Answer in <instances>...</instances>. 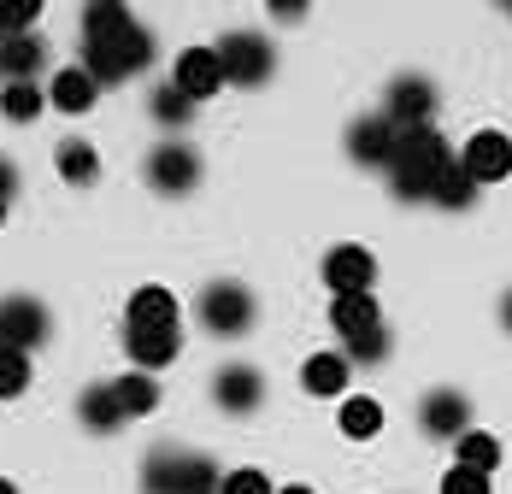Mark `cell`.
<instances>
[{
  "instance_id": "1f68e13d",
  "label": "cell",
  "mask_w": 512,
  "mask_h": 494,
  "mask_svg": "<svg viewBox=\"0 0 512 494\" xmlns=\"http://www.w3.org/2000/svg\"><path fill=\"white\" fill-rule=\"evenodd\" d=\"M12 195H18V165H12V159H0V206H6Z\"/></svg>"
},
{
  "instance_id": "ac0fdd59",
  "label": "cell",
  "mask_w": 512,
  "mask_h": 494,
  "mask_svg": "<svg viewBox=\"0 0 512 494\" xmlns=\"http://www.w3.org/2000/svg\"><path fill=\"white\" fill-rule=\"evenodd\" d=\"M348 377H354V359L348 353H336V347H324V353H312L307 365H301V389L318 400H336L348 389Z\"/></svg>"
},
{
  "instance_id": "6da1fadb",
  "label": "cell",
  "mask_w": 512,
  "mask_h": 494,
  "mask_svg": "<svg viewBox=\"0 0 512 494\" xmlns=\"http://www.w3.org/2000/svg\"><path fill=\"white\" fill-rule=\"evenodd\" d=\"M148 59H154V30H142L136 18H130V6H89L83 12V71L95 77V83H124V77H136V71H148Z\"/></svg>"
},
{
  "instance_id": "3957f363",
  "label": "cell",
  "mask_w": 512,
  "mask_h": 494,
  "mask_svg": "<svg viewBox=\"0 0 512 494\" xmlns=\"http://www.w3.org/2000/svg\"><path fill=\"white\" fill-rule=\"evenodd\" d=\"M448 165H454V153H448V142H442L436 130H407L395 165H389V183H395L401 200H430L436 177H442Z\"/></svg>"
},
{
  "instance_id": "4dcf8cb0",
  "label": "cell",
  "mask_w": 512,
  "mask_h": 494,
  "mask_svg": "<svg viewBox=\"0 0 512 494\" xmlns=\"http://www.w3.org/2000/svg\"><path fill=\"white\" fill-rule=\"evenodd\" d=\"M442 494H489V477H483V471H465V465H454V471L442 477Z\"/></svg>"
},
{
  "instance_id": "9a60e30c",
  "label": "cell",
  "mask_w": 512,
  "mask_h": 494,
  "mask_svg": "<svg viewBox=\"0 0 512 494\" xmlns=\"http://www.w3.org/2000/svg\"><path fill=\"white\" fill-rule=\"evenodd\" d=\"M418 424H424V436L460 442L465 430H471V406H465V395H454V389H430L424 406H418Z\"/></svg>"
},
{
  "instance_id": "484cf974",
  "label": "cell",
  "mask_w": 512,
  "mask_h": 494,
  "mask_svg": "<svg viewBox=\"0 0 512 494\" xmlns=\"http://www.w3.org/2000/svg\"><path fill=\"white\" fill-rule=\"evenodd\" d=\"M42 106H48V95H42L36 83H6V89H0V112H6L12 124H30Z\"/></svg>"
},
{
  "instance_id": "277c9868",
  "label": "cell",
  "mask_w": 512,
  "mask_h": 494,
  "mask_svg": "<svg viewBox=\"0 0 512 494\" xmlns=\"http://www.w3.org/2000/svg\"><path fill=\"white\" fill-rule=\"evenodd\" d=\"M330 324H336V336H342V353L359 359V365H377V359H389V324H383V306L377 295H336L330 300Z\"/></svg>"
},
{
  "instance_id": "e575fe53",
  "label": "cell",
  "mask_w": 512,
  "mask_h": 494,
  "mask_svg": "<svg viewBox=\"0 0 512 494\" xmlns=\"http://www.w3.org/2000/svg\"><path fill=\"white\" fill-rule=\"evenodd\" d=\"M277 494H312V489H301V483H289V489H277Z\"/></svg>"
},
{
  "instance_id": "7402d4cb",
  "label": "cell",
  "mask_w": 512,
  "mask_h": 494,
  "mask_svg": "<svg viewBox=\"0 0 512 494\" xmlns=\"http://www.w3.org/2000/svg\"><path fill=\"white\" fill-rule=\"evenodd\" d=\"M42 42L36 36H12L6 48H0V71H6V83H36V71H42Z\"/></svg>"
},
{
  "instance_id": "4fadbf2b",
  "label": "cell",
  "mask_w": 512,
  "mask_h": 494,
  "mask_svg": "<svg viewBox=\"0 0 512 494\" xmlns=\"http://www.w3.org/2000/svg\"><path fill=\"white\" fill-rule=\"evenodd\" d=\"M148 183H154L159 195H189V189L201 183V153L189 148V142L154 148L148 153Z\"/></svg>"
},
{
  "instance_id": "44dd1931",
  "label": "cell",
  "mask_w": 512,
  "mask_h": 494,
  "mask_svg": "<svg viewBox=\"0 0 512 494\" xmlns=\"http://www.w3.org/2000/svg\"><path fill=\"white\" fill-rule=\"evenodd\" d=\"M53 159H59V177H65V183H77V189H89V183L101 177V153L89 148L83 136L59 142V153H53Z\"/></svg>"
},
{
  "instance_id": "603a6c76",
  "label": "cell",
  "mask_w": 512,
  "mask_h": 494,
  "mask_svg": "<svg viewBox=\"0 0 512 494\" xmlns=\"http://www.w3.org/2000/svg\"><path fill=\"white\" fill-rule=\"evenodd\" d=\"M112 395H118V406H124V418H148V412L159 406V383H154V371H130V377L112 383Z\"/></svg>"
},
{
  "instance_id": "f546056e",
  "label": "cell",
  "mask_w": 512,
  "mask_h": 494,
  "mask_svg": "<svg viewBox=\"0 0 512 494\" xmlns=\"http://www.w3.org/2000/svg\"><path fill=\"white\" fill-rule=\"evenodd\" d=\"M218 494H277V483L265 471H254V465H242V471H224Z\"/></svg>"
},
{
  "instance_id": "d6a6232c",
  "label": "cell",
  "mask_w": 512,
  "mask_h": 494,
  "mask_svg": "<svg viewBox=\"0 0 512 494\" xmlns=\"http://www.w3.org/2000/svg\"><path fill=\"white\" fill-rule=\"evenodd\" d=\"M271 12H277V18H283V24H295V18H301V12H307V0H271Z\"/></svg>"
},
{
  "instance_id": "836d02e7",
  "label": "cell",
  "mask_w": 512,
  "mask_h": 494,
  "mask_svg": "<svg viewBox=\"0 0 512 494\" xmlns=\"http://www.w3.org/2000/svg\"><path fill=\"white\" fill-rule=\"evenodd\" d=\"M501 324H507V330H512V295L501 300Z\"/></svg>"
},
{
  "instance_id": "d4e9b609",
  "label": "cell",
  "mask_w": 512,
  "mask_h": 494,
  "mask_svg": "<svg viewBox=\"0 0 512 494\" xmlns=\"http://www.w3.org/2000/svg\"><path fill=\"white\" fill-rule=\"evenodd\" d=\"M454 447H460V465H465V471H483V477H489V471L501 465V442H495L489 430H465Z\"/></svg>"
},
{
  "instance_id": "74e56055",
  "label": "cell",
  "mask_w": 512,
  "mask_h": 494,
  "mask_svg": "<svg viewBox=\"0 0 512 494\" xmlns=\"http://www.w3.org/2000/svg\"><path fill=\"white\" fill-rule=\"evenodd\" d=\"M0 48H6V36H0Z\"/></svg>"
},
{
  "instance_id": "8d00e7d4",
  "label": "cell",
  "mask_w": 512,
  "mask_h": 494,
  "mask_svg": "<svg viewBox=\"0 0 512 494\" xmlns=\"http://www.w3.org/2000/svg\"><path fill=\"white\" fill-rule=\"evenodd\" d=\"M0 224H6V206H0Z\"/></svg>"
},
{
  "instance_id": "d590c367",
  "label": "cell",
  "mask_w": 512,
  "mask_h": 494,
  "mask_svg": "<svg viewBox=\"0 0 512 494\" xmlns=\"http://www.w3.org/2000/svg\"><path fill=\"white\" fill-rule=\"evenodd\" d=\"M0 494H18V489H12V483H6V477H0Z\"/></svg>"
},
{
  "instance_id": "ffe728a7",
  "label": "cell",
  "mask_w": 512,
  "mask_h": 494,
  "mask_svg": "<svg viewBox=\"0 0 512 494\" xmlns=\"http://www.w3.org/2000/svg\"><path fill=\"white\" fill-rule=\"evenodd\" d=\"M77 418H83L95 436H112V430L124 424V406H118V395H112V383H95V389H83V400H77Z\"/></svg>"
},
{
  "instance_id": "e0dca14e",
  "label": "cell",
  "mask_w": 512,
  "mask_h": 494,
  "mask_svg": "<svg viewBox=\"0 0 512 494\" xmlns=\"http://www.w3.org/2000/svg\"><path fill=\"white\" fill-rule=\"evenodd\" d=\"M212 400H218L224 412H254L259 400H265V377H259L254 365H224V371L212 377Z\"/></svg>"
},
{
  "instance_id": "7c38bea8",
  "label": "cell",
  "mask_w": 512,
  "mask_h": 494,
  "mask_svg": "<svg viewBox=\"0 0 512 494\" xmlns=\"http://www.w3.org/2000/svg\"><path fill=\"white\" fill-rule=\"evenodd\" d=\"M224 83H230V77H224V59H218V48H183V53H177V65H171V89H183L195 106H201V100H212Z\"/></svg>"
},
{
  "instance_id": "5bb4252c",
  "label": "cell",
  "mask_w": 512,
  "mask_h": 494,
  "mask_svg": "<svg viewBox=\"0 0 512 494\" xmlns=\"http://www.w3.org/2000/svg\"><path fill=\"white\" fill-rule=\"evenodd\" d=\"M348 153H354V165H395V153H401V130L383 118V112H371V118H359L354 130H348Z\"/></svg>"
},
{
  "instance_id": "cb8c5ba5",
  "label": "cell",
  "mask_w": 512,
  "mask_h": 494,
  "mask_svg": "<svg viewBox=\"0 0 512 494\" xmlns=\"http://www.w3.org/2000/svg\"><path fill=\"white\" fill-rule=\"evenodd\" d=\"M430 200H436V206H448V212H465V206L477 200V183L465 177V165H460V159H454V165H448V171L436 177V189H430Z\"/></svg>"
},
{
  "instance_id": "8fae6325",
  "label": "cell",
  "mask_w": 512,
  "mask_h": 494,
  "mask_svg": "<svg viewBox=\"0 0 512 494\" xmlns=\"http://www.w3.org/2000/svg\"><path fill=\"white\" fill-rule=\"evenodd\" d=\"M324 283H330V295H371V283H377L371 247H359V242L330 247L324 253Z\"/></svg>"
},
{
  "instance_id": "8992f818",
  "label": "cell",
  "mask_w": 512,
  "mask_h": 494,
  "mask_svg": "<svg viewBox=\"0 0 512 494\" xmlns=\"http://www.w3.org/2000/svg\"><path fill=\"white\" fill-rule=\"evenodd\" d=\"M218 59H224V77H230V83H242V89H259V83L277 71L271 42L254 36V30H230V36L218 42Z\"/></svg>"
},
{
  "instance_id": "f1b7e54d",
  "label": "cell",
  "mask_w": 512,
  "mask_h": 494,
  "mask_svg": "<svg viewBox=\"0 0 512 494\" xmlns=\"http://www.w3.org/2000/svg\"><path fill=\"white\" fill-rule=\"evenodd\" d=\"M36 18H42V0H0V36H6V42H12V36H30Z\"/></svg>"
},
{
  "instance_id": "2e32d148",
  "label": "cell",
  "mask_w": 512,
  "mask_h": 494,
  "mask_svg": "<svg viewBox=\"0 0 512 494\" xmlns=\"http://www.w3.org/2000/svg\"><path fill=\"white\" fill-rule=\"evenodd\" d=\"M95 100H101V83H95L83 65H59V71H53V83H48V106H53V112L83 118Z\"/></svg>"
},
{
  "instance_id": "ba28073f",
  "label": "cell",
  "mask_w": 512,
  "mask_h": 494,
  "mask_svg": "<svg viewBox=\"0 0 512 494\" xmlns=\"http://www.w3.org/2000/svg\"><path fill=\"white\" fill-rule=\"evenodd\" d=\"M430 112H436V83L430 77H395L389 95H383V118L407 136V130H430Z\"/></svg>"
},
{
  "instance_id": "d6986e66",
  "label": "cell",
  "mask_w": 512,
  "mask_h": 494,
  "mask_svg": "<svg viewBox=\"0 0 512 494\" xmlns=\"http://www.w3.org/2000/svg\"><path fill=\"white\" fill-rule=\"evenodd\" d=\"M336 424H342V436L348 442H371V436H383V400L371 395H342V406H336Z\"/></svg>"
},
{
  "instance_id": "5b68a950",
  "label": "cell",
  "mask_w": 512,
  "mask_h": 494,
  "mask_svg": "<svg viewBox=\"0 0 512 494\" xmlns=\"http://www.w3.org/2000/svg\"><path fill=\"white\" fill-rule=\"evenodd\" d=\"M142 483H148V494H218L224 471L206 453H154L142 465Z\"/></svg>"
},
{
  "instance_id": "52a82bcc",
  "label": "cell",
  "mask_w": 512,
  "mask_h": 494,
  "mask_svg": "<svg viewBox=\"0 0 512 494\" xmlns=\"http://www.w3.org/2000/svg\"><path fill=\"white\" fill-rule=\"evenodd\" d=\"M201 324L212 336H248L254 330V295L242 283H212L201 295Z\"/></svg>"
},
{
  "instance_id": "4316f807",
  "label": "cell",
  "mask_w": 512,
  "mask_h": 494,
  "mask_svg": "<svg viewBox=\"0 0 512 494\" xmlns=\"http://www.w3.org/2000/svg\"><path fill=\"white\" fill-rule=\"evenodd\" d=\"M148 112H154L165 130H177V124H189V118H195V100L183 95V89H171V83H165V89H154Z\"/></svg>"
},
{
  "instance_id": "30bf717a",
  "label": "cell",
  "mask_w": 512,
  "mask_h": 494,
  "mask_svg": "<svg viewBox=\"0 0 512 494\" xmlns=\"http://www.w3.org/2000/svg\"><path fill=\"white\" fill-rule=\"evenodd\" d=\"M460 165L477 189H483V183H507L512 177V136L507 130H477V136L465 142Z\"/></svg>"
},
{
  "instance_id": "83f0119b",
  "label": "cell",
  "mask_w": 512,
  "mask_h": 494,
  "mask_svg": "<svg viewBox=\"0 0 512 494\" xmlns=\"http://www.w3.org/2000/svg\"><path fill=\"white\" fill-rule=\"evenodd\" d=\"M30 389V353H18V347L0 342V400L24 395Z\"/></svg>"
},
{
  "instance_id": "7a4b0ae2",
  "label": "cell",
  "mask_w": 512,
  "mask_h": 494,
  "mask_svg": "<svg viewBox=\"0 0 512 494\" xmlns=\"http://www.w3.org/2000/svg\"><path fill=\"white\" fill-rule=\"evenodd\" d=\"M124 347H130V359H136V371H159V365H171L177 353H183V306L171 289H136L130 306H124Z\"/></svg>"
},
{
  "instance_id": "9c48e42d",
  "label": "cell",
  "mask_w": 512,
  "mask_h": 494,
  "mask_svg": "<svg viewBox=\"0 0 512 494\" xmlns=\"http://www.w3.org/2000/svg\"><path fill=\"white\" fill-rule=\"evenodd\" d=\"M53 336V318L42 300L30 295H6L0 300V342L18 347V353H30V347H42Z\"/></svg>"
}]
</instances>
